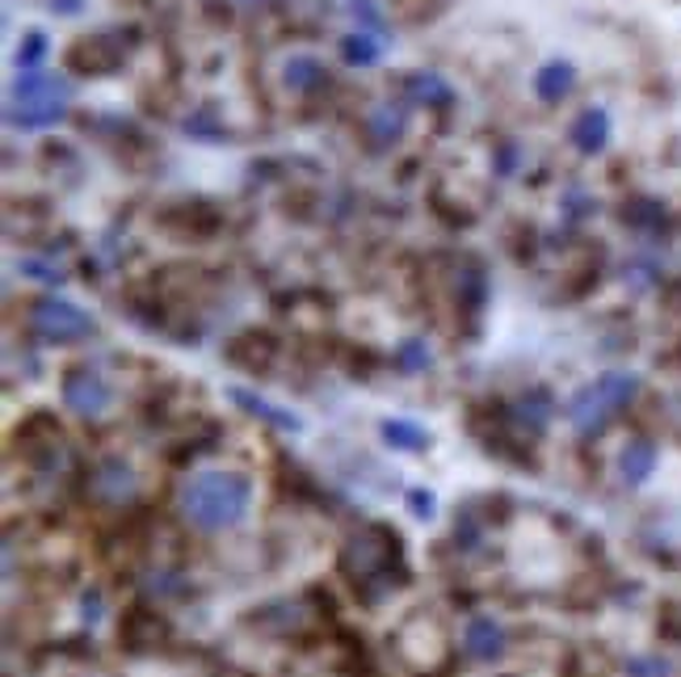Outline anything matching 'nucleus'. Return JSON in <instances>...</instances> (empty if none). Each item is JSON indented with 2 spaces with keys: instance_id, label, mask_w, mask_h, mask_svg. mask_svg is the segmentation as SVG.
Listing matches in <instances>:
<instances>
[{
  "instance_id": "obj_1",
  "label": "nucleus",
  "mask_w": 681,
  "mask_h": 677,
  "mask_svg": "<svg viewBox=\"0 0 681 677\" xmlns=\"http://www.w3.org/2000/svg\"><path fill=\"white\" fill-rule=\"evenodd\" d=\"M253 505V480L240 471H198L177 489V510L194 531H232L249 517Z\"/></svg>"
},
{
  "instance_id": "obj_2",
  "label": "nucleus",
  "mask_w": 681,
  "mask_h": 677,
  "mask_svg": "<svg viewBox=\"0 0 681 677\" xmlns=\"http://www.w3.org/2000/svg\"><path fill=\"white\" fill-rule=\"evenodd\" d=\"M72 80L59 72H18L13 89H9V127L18 131H47L55 122L68 118Z\"/></svg>"
},
{
  "instance_id": "obj_3",
  "label": "nucleus",
  "mask_w": 681,
  "mask_h": 677,
  "mask_svg": "<svg viewBox=\"0 0 681 677\" xmlns=\"http://www.w3.org/2000/svg\"><path fill=\"white\" fill-rule=\"evenodd\" d=\"M639 387H644V383H639V374H631V371L597 374L593 383L572 392V400H568V408H564L568 425H572L581 438H597V434L639 396Z\"/></svg>"
},
{
  "instance_id": "obj_4",
  "label": "nucleus",
  "mask_w": 681,
  "mask_h": 677,
  "mask_svg": "<svg viewBox=\"0 0 681 677\" xmlns=\"http://www.w3.org/2000/svg\"><path fill=\"white\" fill-rule=\"evenodd\" d=\"M392 648H396V656L408 665V669H413V674L433 677V674H442V669H447L450 635H447V627L433 619V614L417 610V614H408V619L396 627V635H392Z\"/></svg>"
},
{
  "instance_id": "obj_5",
  "label": "nucleus",
  "mask_w": 681,
  "mask_h": 677,
  "mask_svg": "<svg viewBox=\"0 0 681 677\" xmlns=\"http://www.w3.org/2000/svg\"><path fill=\"white\" fill-rule=\"evenodd\" d=\"M399 556V535L387 526H366L341 547V572L353 585H371L378 577H392V560Z\"/></svg>"
},
{
  "instance_id": "obj_6",
  "label": "nucleus",
  "mask_w": 681,
  "mask_h": 677,
  "mask_svg": "<svg viewBox=\"0 0 681 677\" xmlns=\"http://www.w3.org/2000/svg\"><path fill=\"white\" fill-rule=\"evenodd\" d=\"M25 325H30V332H34L39 341H47V346H76V341H85V337H94L97 332L94 316H89L85 307H76L72 299H59V295L34 299Z\"/></svg>"
},
{
  "instance_id": "obj_7",
  "label": "nucleus",
  "mask_w": 681,
  "mask_h": 677,
  "mask_svg": "<svg viewBox=\"0 0 681 677\" xmlns=\"http://www.w3.org/2000/svg\"><path fill=\"white\" fill-rule=\"evenodd\" d=\"M59 400H64L68 413L94 421L110 413L114 387H110V379L101 371H94V367H72V371H64V379H59Z\"/></svg>"
},
{
  "instance_id": "obj_8",
  "label": "nucleus",
  "mask_w": 681,
  "mask_h": 677,
  "mask_svg": "<svg viewBox=\"0 0 681 677\" xmlns=\"http://www.w3.org/2000/svg\"><path fill=\"white\" fill-rule=\"evenodd\" d=\"M135 489H140V480H135V468L127 459H101L89 476V492L110 510H122L135 496Z\"/></svg>"
},
{
  "instance_id": "obj_9",
  "label": "nucleus",
  "mask_w": 681,
  "mask_h": 677,
  "mask_svg": "<svg viewBox=\"0 0 681 677\" xmlns=\"http://www.w3.org/2000/svg\"><path fill=\"white\" fill-rule=\"evenodd\" d=\"M463 653H468L471 660H480V665L501 660V656L509 653V631H505V623L493 619V614H475V619H468V627H463Z\"/></svg>"
},
{
  "instance_id": "obj_10",
  "label": "nucleus",
  "mask_w": 681,
  "mask_h": 677,
  "mask_svg": "<svg viewBox=\"0 0 681 677\" xmlns=\"http://www.w3.org/2000/svg\"><path fill=\"white\" fill-rule=\"evenodd\" d=\"M568 140H572V148H576L581 156H597V152H606V143H611V114H606L602 106H585L581 114L572 118Z\"/></svg>"
},
{
  "instance_id": "obj_11",
  "label": "nucleus",
  "mask_w": 681,
  "mask_h": 677,
  "mask_svg": "<svg viewBox=\"0 0 681 677\" xmlns=\"http://www.w3.org/2000/svg\"><path fill=\"white\" fill-rule=\"evenodd\" d=\"M404 97H408V106H429V110H447L454 106V85H450L442 72H408L404 76Z\"/></svg>"
},
{
  "instance_id": "obj_12",
  "label": "nucleus",
  "mask_w": 681,
  "mask_h": 677,
  "mask_svg": "<svg viewBox=\"0 0 681 677\" xmlns=\"http://www.w3.org/2000/svg\"><path fill=\"white\" fill-rule=\"evenodd\" d=\"M228 400L240 404L249 417L265 421V425H274V429H283V434H299V429H304V417H295L290 408H278L274 400L257 396V392H249V387H228Z\"/></svg>"
},
{
  "instance_id": "obj_13",
  "label": "nucleus",
  "mask_w": 681,
  "mask_h": 677,
  "mask_svg": "<svg viewBox=\"0 0 681 677\" xmlns=\"http://www.w3.org/2000/svg\"><path fill=\"white\" fill-rule=\"evenodd\" d=\"M404 131H408V101H378L371 118H366V135L375 140V148L399 143Z\"/></svg>"
},
{
  "instance_id": "obj_14",
  "label": "nucleus",
  "mask_w": 681,
  "mask_h": 677,
  "mask_svg": "<svg viewBox=\"0 0 681 677\" xmlns=\"http://www.w3.org/2000/svg\"><path fill=\"white\" fill-rule=\"evenodd\" d=\"M572 89H576V68L568 59H547L535 72V97H539L542 106H560Z\"/></svg>"
},
{
  "instance_id": "obj_15",
  "label": "nucleus",
  "mask_w": 681,
  "mask_h": 677,
  "mask_svg": "<svg viewBox=\"0 0 681 677\" xmlns=\"http://www.w3.org/2000/svg\"><path fill=\"white\" fill-rule=\"evenodd\" d=\"M165 635H168V623L156 610H147V607L127 610V619H122V640H127V648H152V644H161Z\"/></svg>"
},
{
  "instance_id": "obj_16",
  "label": "nucleus",
  "mask_w": 681,
  "mask_h": 677,
  "mask_svg": "<svg viewBox=\"0 0 681 677\" xmlns=\"http://www.w3.org/2000/svg\"><path fill=\"white\" fill-rule=\"evenodd\" d=\"M514 421L530 434V438H539L542 429L551 425V413H556V400H551V392H542V387H530L526 396L514 400Z\"/></svg>"
},
{
  "instance_id": "obj_17",
  "label": "nucleus",
  "mask_w": 681,
  "mask_h": 677,
  "mask_svg": "<svg viewBox=\"0 0 681 677\" xmlns=\"http://www.w3.org/2000/svg\"><path fill=\"white\" fill-rule=\"evenodd\" d=\"M657 459H660L657 443L631 438V443L618 450V476H623V484H644L657 471Z\"/></svg>"
},
{
  "instance_id": "obj_18",
  "label": "nucleus",
  "mask_w": 681,
  "mask_h": 677,
  "mask_svg": "<svg viewBox=\"0 0 681 677\" xmlns=\"http://www.w3.org/2000/svg\"><path fill=\"white\" fill-rule=\"evenodd\" d=\"M325 80H329V72L316 55H290L283 64V85L290 94H316Z\"/></svg>"
},
{
  "instance_id": "obj_19",
  "label": "nucleus",
  "mask_w": 681,
  "mask_h": 677,
  "mask_svg": "<svg viewBox=\"0 0 681 677\" xmlns=\"http://www.w3.org/2000/svg\"><path fill=\"white\" fill-rule=\"evenodd\" d=\"M378 434H383V443L392 446V450H408V455H421V450H429V429H421L417 421L387 417L383 425H378Z\"/></svg>"
},
{
  "instance_id": "obj_20",
  "label": "nucleus",
  "mask_w": 681,
  "mask_h": 677,
  "mask_svg": "<svg viewBox=\"0 0 681 677\" xmlns=\"http://www.w3.org/2000/svg\"><path fill=\"white\" fill-rule=\"evenodd\" d=\"M253 623L278 631V635H299L307 627V610L304 602H270V607H261V614Z\"/></svg>"
},
{
  "instance_id": "obj_21",
  "label": "nucleus",
  "mask_w": 681,
  "mask_h": 677,
  "mask_svg": "<svg viewBox=\"0 0 681 677\" xmlns=\"http://www.w3.org/2000/svg\"><path fill=\"white\" fill-rule=\"evenodd\" d=\"M341 59L350 68H375L378 59H383V39L371 34V30H353V34L341 39Z\"/></svg>"
},
{
  "instance_id": "obj_22",
  "label": "nucleus",
  "mask_w": 681,
  "mask_h": 677,
  "mask_svg": "<svg viewBox=\"0 0 681 677\" xmlns=\"http://www.w3.org/2000/svg\"><path fill=\"white\" fill-rule=\"evenodd\" d=\"M189 140H202V143H223V122H219V110L215 106H198L194 114L182 122Z\"/></svg>"
},
{
  "instance_id": "obj_23",
  "label": "nucleus",
  "mask_w": 681,
  "mask_h": 677,
  "mask_svg": "<svg viewBox=\"0 0 681 677\" xmlns=\"http://www.w3.org/2000/svg\"><path fill=\"white\" fill-rule=\"evenodd\" d=\"M392 362H396L404 374H425L429 371V362H433V353L425 346V337H404L396 346V353H392Z\"/></svg>"
},
{
  "instance_id": "obj_24",
  "label": "nucleus",
  "mask_w": 681,
  "mask_h": 677,
  "mask_svg": "<svg viewBox=\"0 0 681 677\" xmlns=\"http://www.w3.org/2000/svg\"><path fill=\"white\" fill-rule=\"evenodd\" d=\"M47 34L43 30H25L22 47H18V55H13V64H18V72H39V64H43V55H47Z\"/></svg>"
},
{
  "instance_id": "obj_25",
  "label": "nucleus",
  "mask_w": 681,
  "mask_h": 677,
  "mask_svg": "<svg viewBox=\"0 0 681 677\" xmlns=\"http://www.w3.org/2000/svg\"><path fill=\"white\" fill-rule=\"evenodd\" d=\"M18 270H22V274H30L34 282H47V286H59V282L68 279V274H64L59 265H51V261H39V258H22V261H18Z\"/></svg>"
},
{
  "instance_id": "obj_26",
  "label": "nucleus",
  "mask_w": 681,
  "mask_h": 677,
  "mask_svg": "<svg viewBox=\"0 0 681 677\" xmlns=\"http://www.w3.org/2000/svg\"><path fill=\"white\" fill-rule=\"evenodd\" d=\"M454 291H459V295H463V304L475 312V307L484 304V274H480V270H463L459 282H454Z\"/></svg>"
},
{
  "instance_id": "obj_27",
  "label": "nucleus",
  "mask_w": 681,
  "mask_h": 677,
  "mask_svg": "<svg viewBox=\"0 0 681 677\" xmlns=\"http://www.w3.org/2000/svg\"><path fill=\"white\" fill-rule=\"evenodd\" d=\"M350 13L353 22H358V30H371V34H378L387 25V18L375 9V0H350Z\"/></svg>"
},
{
  "instance_id": "obj_28",
  "label": "nucleus",
  "mask_w": 681,
  "mask_h": 677,
  "mask_svg": "<svg viewBox=\"0 0 681 677\" xmlns=\"http://www.w3.org/2000/svg\"><path fill=\"white\" fill-rule=\"evenodd\" d=\"M517 161H521V148L514 140H505L501 148L493 152V173L496 177H514L517 173Z\"/></svg>"
},
{
  "instance_id": "obj_29",
  "label": "nucleus",
  "mask_w": 681,
  "mask_h": 677,
  "mask_svg": "<svg viewBox=\"0 0 681 677\" xmlns=\"http://www.w3.org/2000/svg\"><path fill=\"white\" fill-rule=\"evenodd\" d=\"M627 677H669V665L660 656H631L627 660Z\"/></svg>"
},
{
  "instance_id": "obj_30",
  "label": "nucleus",
  "mask_w": 681,
  "mask_h": 677,
  "mask_svg": "<svg viewBox=\"0 0 681 677\" xmlns=\"http://www.w3.org/2000/svg\"><path fill=\"white\" fill-rule=\"evenodd\" d=\"M408 505H413V514L417 517H433V505H438V501H433V492L413 489L408 492Z\"/></svg>"
},
{
  "instance_id": "obj_31",
  "label": "nucleus",
  "mask_w": 681,
  "mask_h": 677,
  "mask_svg": "<svg viewBox=\"0 0 681 677\" xmlns=\"http://www.w3.org/2000/svg\"><path fill=\"white\" fill-rule=\"evenodd\" d=\"M80 607H85L80 610V614H85V623H97V619H101V593H97V589L94 593H85V598H80Z\"/></svg>"
},
{
  "instance_id": "obj_32",
  "label": "nucleus",
  "mask_w": 681,
  "mask_h": 677,
  "mask_svg": "<svg viewBox=\"0 0 681 677\" xmlns=\"http://www.w3.org/2000/svg\"><path fill=\"white\" fill-rule=\"evenodd\" d=\"M51 9H55V13H64V18H76V13L85 9V0H51Z\"/></svg>"
}]
</instances>
